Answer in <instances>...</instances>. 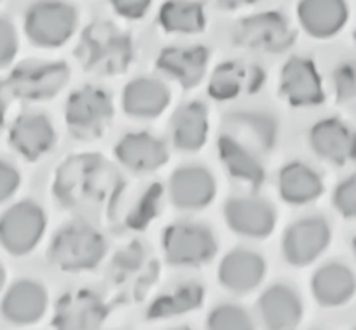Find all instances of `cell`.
Here are the masks:
<instances>
[{
  "instance_id": "15",
  "label": "cell",
  "mask_w": 356,
  "mask_h": 330,
  "mask_svg": "<svg viewBox=\"0 0 356 330\" xmlns=\"http://www.w3.org/2000/svg\"><path fill=\"white\" fill-rule=\"evenodd\" d=\"M281 94L293 106L323 104V81L312 60L305 57L289 58L281 71Z\"/></svg>"
},
{
  "instance_id": "5",
  "label": "cell",
  "mask_w": 356,
  "mask_h": 330,
  "mask_svg": "<svg viewBox=\"0 0 356 330\" xmlns=\"http://www.w3.org/2000/svg\"><path fill=\"white\" fill-rule=\"evenodd\" d=\"M113 116V104L105 90L86 85L71 94L66 104L65 119L79 139L97 137Z\"/></svg>"
},
{
  "instance_id": "35",
  "label": "cell",
  "mask_w": 356,
  "mask_h": 330,
  "mask_svg": "<svg viewBox=\"0 0 356 330\" xmlns=\"http://www.w3.org/2000/svg\"><path fill=\"white\" fill-rule=\"evenodd\" d=\"M17 50L18 38L15 26L10 19L2 18V23H0V60H2L3 66L12 63L15 55H17Z\"/></svg>"
},
{
  "instance_id": "38",
  "label": "cell",
  "mask_w": 356,
  "mask_h": 330,
  "mask_svg": "<svg viewBox=\"0 0 356 330\" xmlns=\"http://www.w3.org/2000/svg\"><path fill=\"white\" fill-rule=\"evenodd\" d=\"M208 2L220 8H236V7H242V5L257 3L259 0H208Z\"/></svg>"
},
{
  "instance_id": "32",
  "label": "cell",
  "mask_w": 356,
  "mask_h": 330,
  "mask_svg": "<svg viewBox=\"0 0 356 330\" xmlns=\"http://www.w3.org/2000/svg\"><path fill=\"white\" fill-rule=\"evenodd\" d=\"M207 330H255L250 314L238 304H220L207 317Z\"/></svg>"
},
{
  "instance_id": "37",
  "label": "cell",
  "mask_w": 356,
  "mask_h": 330,
  "mask_svg": "<svg viewBox=\"0 0 356 330\" xmlns=\"http://www.w3.org/2000/svg\"><path fill=\"white\" fill-rule=\"evenodd\" d=\"M19 172L17 167H13L10 163H2L0 166V198L7 200V198L15 194V190L19 185Z\"/></svg>"
},
{
  "instance_id": "7",
  "label": "cell",
  "mask_w": 356,
  "mask_h": 330,
  "mask_svg": "<svg viewBox=\"0 0 356 330\" xmlns=\"http://www.w3.org/2000/svg\"><path fill=\"white\" fill-rule=\"evenodd\" d=\"M163 250L166 260L175 266H197L215 256L216 242L208 227L179 222L163 233Z\"/></svg>"
},
{
  "instance_id": "36",
  "label": "cell",
  "mask_w": 356,
  "mask_h": 330,
  "mask_svg": "<svg viewBox=\"0 0 356 330\" xmlns=\"http://www.w3.org/2000/svg\"><path fill=\"white\" fill-rule=\"evenodd\" d=\"M150 3L152 0H111V5H113L116 13L131 19L144 17Z\"/></svg>"
},
{
  "instance_id": "2",
  "label": "cell",
  "mask_w": 356,
  "mask_h": 330,
  "mask_svg": "<svg viewBox=\"0 0 356 330\" xmlns=\"http://www.w3.org/2000/svg\"><path fill=\"white\" fill-rule=\"evenodd\" d=\"M76 55L90 71L116 74L129 65L132 47L128 35L113 24L94 23L84 31Z\"/></svg>"
},
{
  "instance_id": "41",
  "label": "cell",
  "mask_w": 356,
  "mask_h": 330,
  "mask_svg": "<svg viewBox=\"0 0 356 330\" xmlns=\"http://www.w3.org/2000/svg\"><path fill=\"white\" fill-rule=\"evenodd\" d=\"M355 40H356V33H355Z\"/></svg>"
},
{
  "instance_id": "27",
  "label": "cell",
  "mask_w": 356,
  "mask_h": 330,
  "mask_svg": "<svg viewBox=\"0 0 356 330\" xmlns=\"http://www.w3.org/2000/svg\"><path fill=\"white\" fill-rule=\"evenodd\" d=\"M170 89L159 79L137 78L124 88L123 108L136 118H155L170 104Z\"/></svg>"
},
{
  "instance_id": "33",
  "label": "cell",
  "mask_w": 356,
  "mask_h": 330,
  "mask_svg": "<svg viewBox=\"0 0 356 330\" xmlns=\"http://www.w3.org/2000/svg\"><path fill=\"white\" fill-rule=\"evenodd\" d=\"M332 81L339 105L356 116V60H347L337 65Z\"/></svg>"
},
{
  "instance_id": "17",
  "label": "cell",
  "mask_w": 356,
  "mask_h": 330,
  "mask_svg": "<svg viewBox=\"0 0 356 330\" xmlns=\"http://www.w3.org/2000/svg\"><path fill=\"white\" fill-rule=\"evenodd\" d=\"M171 200L182 210H200L216 194L213 174L203 166H182L172 172L170 181Z\"/></svg>"
},
{
  "instance_id": "29",
  "label": "cell",
  "mask_w": 356,
  "mask_h": 330,
  "mask_svg": "<svg viewBox=\"0 0 356 330\" xmlns=\"http://www.w3.org/2000/svg\"><path fill=\"white\" fill-rule=\"evenodd\" d=\"M218 150H220L221 161L225 163L234 179H238L252 187H259L264 181V170L259 156L253 155L226 135L218 139Z\"/></svg>"
},
{
  "instance_id": "28",
  "label": "cell",
  "mask_w": 356,
  "mask_h": 330,
  "mask_svg": "<svg viewBox=\"0 0 356 330\" xmlns=\"http://www.w3.org/2000/svg\"><path fill=\"white\" fill-rule=\"evenodd\" d=\"M171 134L176 149L195 151L202 149L208 134V113L203 104L191 101L171 118Z\"/></svg>"
},
{
  "instance_id": "13",
  "label": "cell",
  "mask_w": 356,
  "mask_h": 330,
  "mask_svg": "<svg viewBox=\"0 0 356 330\" xmlns=\"http://www.w3.org/2000/svg\"><path fill=\"white\" fill-rule=\"evenodd\" d=\"M225 220L236 233L252 238L271 236L276 226V211L271 203L258 197L231 198L225 206Z\"/></svg>"
},
{
  "instance_id": "25",
  "label": "cell",
  "mask_w": 356,
  "mask_h": 330,
  "mask_svg": "<svg viewBox=\"0 0 356 330\" xmlns=\"http://www.w3.org/2000/svg\"><path fill=\"white\" fill-rule=\"evenodd\" d=\"M208 57L210 53L203 45L170 47L160 53L156 60V68L179 81L182 88L191 89L200 83L205 74Z\"/></svg>"
},
{
  "instance_id": "9",
  "label": "cell",
  "mask_w": 356,
  "mask_h": 330,
  "mask_svg": "<svg viewBox=\"0 0 356 330\" xmlns=\"http://www.w3.org/2000/svg\"><path fill=\"white\" fill-rule=\"evenodd\" d=\"M330 226L324 217L308 216L292 222L282 236L284 260L295 267L316 261L330 243Z\"/></svg>"
},
{
  "instance_id": "31",
  "label": "cell",
  "mask_w": 356,
  "mask_h": 330,
  "mask_svg": "<svg viewBox=\"0 0 356 330\" xmlns=\"http://www.w3.org/2000/svg\"><path fill=\"white\" fill-rule=\"evenodd\" d=\"M160 24L168 33H200L205 28L202 5L192 0H168L160 10Z\"/></svg>"
},
{
  "instance_id": "14",
  "label": "cell",
  "mask_w": 356,
  "mask_h": 330,
  "mask_svg": "<svg viewBox=\"0 0 356 330\" xmlns=\"http://www.w3.org/2000/svg\"><path fill=\"white\" fill-rule=\"evenodd\" d=\"M308 140L314 154L332 165L342 166L356 158V132L337 118L318 121Z\"/></svg>"
},
{
  "instance_id": "1",
  "label": "cell",
  "mask_w": 356,
  "mask_h": 330,
  "mask_svg": "<svg viewBox=\"0 0 356 330\" xmlns=\"http://www.w3.org/2000/svg\"><path fill=\"white\" fill-rule=\"evenodd\" d=\"M115 177L99 156H76L60 167L55 195L68 206L102 201L116 182Z\"/></svg>"
},
{
  "instance_id": "42",
  "label": "cell",
  "mask_w": 356,
  "mask_h": 330,
  "mask_svg": "<svg viewBox=\"0 0 356 330\" xmlns=\"http://www.w3.org/2000/svg\"><path fill=\"white\" fill-rule=\"evenodd\" d=\"M355 330H356V329H355Z\"/></svg>"
},
{
  "instance_id": "18",
  "label": "cell",
  "mask_w": 356,
  "mask_h": 330,
  "mask_svg": "<svg viewBox=\"0 0 356 330\" xmlns=\"http://www.w3.org/2000/svg\"><path fill=\"white\" fill-rule=\"evenodd\" d=\"M266 274V263L258 253L247 248H236L222 258L218 269L220 283L234 293H248L261 283Z\"/></svg>"
},
{
  "instance_id": "10",
  "label": "cell",
  "mask_w": 356,
  "mask_h": 330,
  "mask_svg": "<svg viewBox=\"0 0 356 330\" xmlns=\"http://www.w3.org/2000/svg\"><path fill=\"white\" fill-rule=\"evenodd\" d=\"M68 79L70 69L65 63H24L5 84L18 97L44 100L57 95Z\"/></svg>"
},
{
  "instance_id": "30",
  "label": "cell",
  "mask_w": 356,
  "mask_h": 330,
  "mask_svg": "<svg viewBox=\"0 0 356 330\" xmlns=\"http://www.w3.org/2000/svg\"><path fill=\"white\" fill-rule=\"evenodd\" d=\"M203 303V288L195 282L181 283L172 290L163 293L161 297L150 304L147 317L149 319H166L179 314L189 313L192 309L200 308Z\"/></svg>"
},
{
  "instance_id": "26",
  "label": "cell",
  "mask_w": 356,
  "mask_h": 330,
  "mask_svg": "<svg viewBox=\"0 0 356 330\" xmlns=\"http://www.w3.org/2000/svg\"><path fill=\"white\" fill-rule=\"evenodd\" d=\"M279 194L289 205H308L318 200L324 192L321 176L302 161H292L279 172Z\"/></svg>"
},
{
  "instance_id": "23",
  "label": "cell",
  "mask_w": 356,
  "mask_h": 330,
  "mask_svg": "<svg viewBox=\"0 0 356 330\" xmlns=\"http://www.w3.org/2000/svg\"><path fill=\"white\" fill-rule=\"evenodd\" d=\"M55 129L47 116L39 113L23 115L10 131V144L24 158L38 160L55 144Z\"/></svg>"
},
{
  "instance_id": "22",
  "label": "cell",
  "mask_w": 356,
  "mask_h": 330,
  "mask_svg": "<svg viewBox=\"0 0 356 330\" xmlns=\"http://www.w3.org/2000/svg\"><path fill=\"white\" fill-rule=\"evenodd\" d=\"M312 293L324 308L342 306L356 293L355 272L342 263L324 264L313 274Z\"/></svg>"
},
{
  "instance_id": "3",
  "label": "cell",
  "mask_w": 356,
  "mask_h": 330,
  "mask_svg": "<svg viewBox=\"0 0 356 330\" xmlns=\"http://www.w3.org/2000/svg\"><path fill=\"white\" fill-rule=\"evenodd\" d=\"M106 251L104 237L86 222H71L54 237L50 258L65 271H86L102 261Z\"/></svg>"
},
{
  "instance_id": "16",
  "label": "cell",
  "mask_w": 356,
  "mask_h": 330,
  "mask_svg": "<svg viewBox=\"0 0 356 330\" xmlns=\"http://www.w3.org/2000/svg\"><path fill=\"white\" fill-rule=\"evenodd\" d=\"M257 308L266 330H293L303 317L302 299L286 283L266 288L259 297Z\"/></svg>"
},
{
  "instance_id": "20",
  "label": "cell",
  "mask_w": 356,
  "mask_h": 330,
  "mask_svg": "<svg viewBox=\"0 0 356 330\" xmlns=\"http://www.w3.org/2000/svg\"><path fill=\"white\" fill-rule=\"evenodd\" d=\"M47 302V290L39 282L19 281L3 295L2 314L15 326H29L44 316Z\"/></svg>"
},
{
  "instance_id": "11",
  "label": "cell",
  "mask_w": 356,
  "mask_h": 330,
  "mask_svg": "<svg viewBox=\"0 0 356 330\" xmlns=\"http://www.w3.org/2000/svg\"><path fill=\"white\" fill-rule=\"evenodd\" d=\"M108 308L90 290L68 292L58 299L54 314L55 330H100Z\"/></svg>"
},
{
  "instance_id": "40",
  "label": "cell",
  "mask_w": 356,
  "mask_h": 330,
  "mask_svg": "<svg viewBox=\"0 0 356 330\" xmlns=\"http://www.w3.org/2000/svg\"><path fill=\"white\" fill-rule=\"evenodd\" d=\"M172 330H191L189 327H177V329H172Z\"/></svg>"
},
{
  "instance_id": "24",
  "label": "cell",
  "mask_w": 356,
  "mask_h": 330,
  "mask_svg": "<svg viewBox=\"0 0 356 330\" xmlns=\"http://www.w3.org/2000/svg\"><path fill=\"white\" fill-rule=\"evenodd\" d=\"M264 83V71L241 62L218 66L210 79L208 94L216 100H231L242 92H255Z\"/></svg>"
},
{
  "instance_id": "12",
  "label": "cell",
  "mask_w": 356,
  "mask_h": 330,
  "mask_svg": "<svg viewBox=\"0 0 356 330\" xmlns=\"http://www.w3.org/2000/svg\"><path fill=\"white\" fill-rule=\"evenodd\" d=\"M221 134L261 158L276 144L277 126L271 116L255 111H238L225 119Z\"/></svg>"
},
{
  "instance_id": "34",
  "label": "cell",
  "mask_w": 356,
  "mask_h": 330,
  "mask_svg": "<svg viewBox=\"0 0 356 330\" xmlns=\"http://www.w3.org/2000/svg\"><path fill=\"white\" fill-rule=\"evenodd\" d=\"M332 205L343 217L356 220V172L350 174L335 187Z\"/></svg>"
},
{
  "instance_id": "39",
  "label": "cell",
  "mask_w": 356,
  "mask_h": 330,
  "mask_svg": "<svg viewBox=\"0 0 356 330\" xmlns=\"http://www.w3.org/2000/svg\"><path fill=\"white\" fill-rule=\"evenodd\" d=\"M352 247H353V251H355V255H356V236H355V238H353V243H352Z\"/></svg>"
},
{
  "instance_id": "4",
  "label": "cell",
  "mask_w": 356,
  "mask_h": 330,
  "mask_svg": "<svg viewBox=\"0 0 356 330\" xmlns=\"http://www.w3.org/2000/svg\"><path fill=\"white\" fill-rule=\"evenodd\" d=\"M78 13L70 3L42 0L29 7L24 18L28 39L39 47H58L74 33Z\"/></svg>"
},
{
  "instance_id": "19",
  "label": "cell",
  "mask_w": 356,
  "mask_h": 330,
  "mask_svg": "<svg viewBox=\"0 0 356 330\" xmlns=\"http://www.w3.org/2000/svg\"><path fill=\"white\" fill-rule=\"evenodd\" d=\"M297 17L312 38L329 39L347 24L348 5L345 0H300Z\"/></svg>"
},
{
  "instance_id": "21",
  "label": "cell",
  "mask_w": 356,
  "mask_h": 330,
  "mask_svg": "<svg viewBox=\"0 0 356 330\" xmlns=\"http://www.w3.org/2000/svg\"><path fill=\"white\" fill-rule=\"evenodd\" d=\"M115 155L121 165L137 172L155 171L168 161L166 145L147 132L126 134L116 144Z\"/></svg>"
},
{
  "instance_id": "8",
  "label": "cell",
  "mask_w": 356,
  "mask_h": 330,
  "mask_svg": "<svg viewBox=\"0 0 356 330\" xmlns=\"http://www.w3.org/2000/svg\"><path fill=\"white\" fill-rule=\"evenodd\" d=\"M234 39L247 49L281 53L293 44L295 33L282 13L264 12L242 19L237 24Z\"/></svg>"
},
{
  "instance_id": "6",
  "label": "cell",
  "mask_w": 356,
  "mask_h": 330,
  "mask_svg": "<svg viewBox=\"0 0 356 330\" xmlns=\"http://www.w3.org/2000/svg\"><path fill=\"white\" fill-rule=\"evenodd\" d=\"M45 231V213L38 203L19 201L3 213L0 242L10 255L23 256L38 245Z\"/></svg>"
}]
</instances>
